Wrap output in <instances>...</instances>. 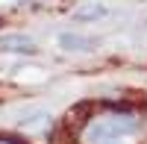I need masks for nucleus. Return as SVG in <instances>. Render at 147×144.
I'll use <instances>...</instances> for the list:
<instances>
[{
  "instance_id": "nucleus-1",
  "label": "nucleus",
  "mask_w": 147,
  "mask_h": 144,
  "mask_svg": "<svg viewBox=\"0 0 147 144\" xmlns=\"http://www.w3.org/2000/svg\"><path fill=\"white\" fill-rule=\"evenodd\" d=\"M138 133V121L136 118H112V121L94 124L91 127V138H121V135H132Z\"/></svg>"
},
{
  "instance_id": "nucleus-2",
  "label": "nucleus",
  "mask_w": 147,
  "mask_h": 144,
  "mask_svg": "<svg viewBox=\"0 0 147 144\" xmlns=\"http://www.w3.org/2000/svg\"><path fill=\"white\" fill-rule=\"evenodd\" d=\"M0 53H24V56H32L35 53V44L27 35H0Z\"/></svg>"
},
{
  "instance_id": "nucleus-3",
  "label": "nucleus",
  "mask_w": 147,
  "mask_h": 144,
  "mask_svg": "<svg viewBox=\"0 0 147 144\" xmlns=\"http://www.w3.org/2000/svg\"><path fill=\"white\" fill-rule=\"evenodd\" d=\"M59 47L62 50H91L94 47V38H85V35H77V32H65V35H59Z\"/></svg>"
},
{
  "instance_id": "nucleus-4",
  "label": "nucleus",
  "mask_w": 147,
  "mask_h": 144,
  "mask_svg": "<svg viewBox=\"0 0 147 144\" xmlns=\"http://www.w3.org/2000/svg\"><path fill=\"white\" fill-rule=\"evenodd\" d=\"M106 15V6H100V3H94V6H85V9H77L74 12V21H97V18H103Z\"/></svg>"
},
{
  "instance_id": "nucleus-5",
  "label": "nucleus",
  "mask_w": 147,
  "mask_h": 144,
  "mask_svg": "<svg viewBox=\"0 0 147 144\" xmlns=\"http://www.w3.org/2000/svg\"><path fill=\"white\" fill-rule=\"evenodd\" d=\"M0 144H30V141L15 135V133H0Z\"/></svg>"
}]
</instances>
